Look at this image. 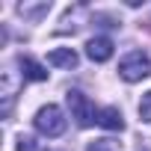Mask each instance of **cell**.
I'll return each mask as SVG.
<instances>
[{
  "mask_svg": "<svg viewBox=\"0 0 151 151\" xmlns=\"http://www.w3.org/2000/svg\"><path fill=\"white\" fill-rule=\"evenodd\" d=\"M148 74H151V59H148L145 50H130L127 56H122V62H119V77L122 80L136 83V80L148 77Z\"/></svg>",
  "mask_w": 151,
  "mask_h": 151,
  "instance_id": "obj_1",
  "label": "cell"
},
{
  "mask_svg": "<svg viewBox=\"0 0 151 151\" xmlns=\"http://www.w3.org/2000/svg\"><path fill=\"white\" fill-rule=\"evenodd\" d=\"M33 124H36V130L42 133V136H62L65 133V116H62V110L56 107V104H47V107H42L39 113H36V119H33Z\"/></svg>",
  "mask_w": 151,
  "mask_h": 151,
  "instance_id": "obj_2",
  "label": "cell"
},
{
  "mask_svg": "<svg viewBox=\"0 0 151 151\" xmlns=\"http://www.w3.org/2000/svg\"><path fill=\"white\" fill-rule=\"evenodd\" d=\"M65 101H68V110H71V116H74V119H77V124H80V127L98 124V110L92 107V101H89L80 89H68Z\"/></svg>",
  "mask_w": 151,
  "mask_h": 151,
  "instance_id": "obj_3",
  "label": "cell"
},
{
  "mask_svg": "<svg viewBox=\"0 0 151 151\" xmlns=\"http://www.w3.org/2000/svg\"><path fill=\"white\" fill-rule=\"evenodd\" d=\"M86 56L92 62H107L113 56V42L107 36H98V39H89L86 42Z\"/></svg>",
  "mask_w": 151,
  "mask_h": 151,
  "instance_id": "obj_4",
  "label": "cell"
},
{
  "mask_svg": "<svg viewBox=\"0 0 151 151\" xmlns=\"http://www.w3.org/2000/svg\"><path fill=\"white\" fill-rule=\"evenodd\" d=\"M47 62L56 65V68H74L77 65V53H74L71 47H53L47 53Z\"/></svg>",
  "mask_w": 151,
  "mask_h": 151,
  "instance_id": "obj_5",
  "label": "cell"
},
{
  "mask_svg": "<svg viewBox=\"0 0 151 151\" xmlns=\"http://www.w3.org/2000/svg\"><path fill=\"white\" fill-rule=\"evenodd\" d=\"M98 124L104 130H122L124 127V119H122V113L116 107H104V110H98Z\"/></svg>",
  "mask_w": 151,
  "mask_h": 151,
  "instance_id": "obj_6",
  "label": "cell"
},
{
  "mask_svg": "<svg viewBox=\"0 0 151 151\" xmlns=\"http://www.w3.org/2000/svg\"><path fill=\"white\" fill-rule=\"evenodd\" d=\"M18 65H21L24 80H47V71H45V65H39L36 59H30V56H21V59H18Z\"/></svg>",
  "mask_w": 151,
  "mask_h": 151,
  "instance_id": "obj_7",
  "label": "cell"
},
{
  "mask_svg": "<svg viewBox=\"0 0 151 151\" xmlns=\"http://www.w3.org/2000/svg\"><path fill=\"white\" fill-rule=\"evenodd\" d=\"M86 151H122V145H119L116 139H95Z\"/></svg>",
  "mask_w": 151,
  "mask_h": 151,
  "instance_id": "obj_8",
  "label": "cell"
},
{
  "mask_svg": "<svg viewBox=\"0 0 151 151\" xmlns=\"http://www.w3.org/2000/svg\"><path fill=\"white\" fill-rule=\"evenodd\" d=\"M139 119L142 122H151V89L142 95V101H139Z\"/></svg>",
  "mask_w": 151,
  "mask_h": 151,
  "instance_id": "obj_9",
  "label": "cell"
},
{
  "mask_svg": "<svg viewBox=\"0 0 151 151\" xmlns=\"http://www.w3.org/2000/svg\"><path fill=\"white\" fill-rule=\"evenodd\" d=\"M18 151H39V145H36L30 136H21V139H18Z\"/></svg>",
  "mask_w": 151,
  "mask_h": 151,
  "instance_id": "obj_10",
  "label": "cell"
}]
</instances>
